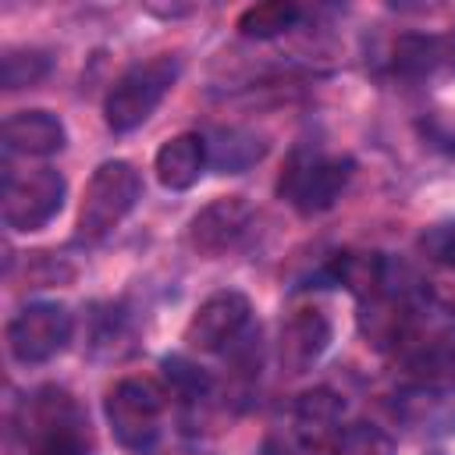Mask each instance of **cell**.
Returning <instances> with one entry per match:
<instances>
[{"label": "cell", "instance_id": "6da1fadb", "mask_svg": "<svg viewBox=\"0 0 455 455\" xmlns=\"http://www.w3.org/2000/svg\"><path fill=\"white\" fill-rule=\"evenodd\" d=\"M178 57L160 53L149 57L135 68H128L107 92L103 100V121L110 132H135L139 124H146L153 117V110L160 107V100L167 96V89L178 82Z\"/></svg>", "mask_w": 455, "mask_h": 455}, {"label": "cell", "instance_id": "7a4b0ae2", "mask_svg": "<svg viewBox=\"0 0 455 455\" xmlns=\"http://www.w3.org/2000/svg\"><path fill=\"white\" fill-rule=\"evenodd\" d=\"M142 199V178L128 160H103L85 192H82V206H78V238L85 242H100L107 238Z\"/></svg>", "mask_w": 455, "mask_h": 455}, {"label": "cell", "instance_id": "3957f363", "mask_svg": "<svg viewBox=\"0 0 455 455\" xmlns=\"http://www.w3.org/2000/svg\"><path fill=\"white\" fill-rule=\"evenodd\" d=\"M107 423H110V434L132 448V451H146L156 437H160V419H164V409H167V395L156 380H146V377H124L110 387L107 402Z\"/></svg>", "mask_w": 455, "mask_h": 455}, {"label": "cell", "instance_id": "277c9868", "mask_svg": "<svg viewBox=\"0 0 455 455\" xmlns=\"http://www.w3.org/2000/svg\"><path fill=\"white\" fill-rule=\"evenodd\" d=\"M352 171H355V164L348 156L295 153L277 181V192L299 213H323L341 199L345 185L352 181Z\"/></svg>", "mask_w": 455, "mask_h": 455}, {"label": "cell", "instance_id": "5b68a950", "mask_svg": "<svg viewBox=\"0 0 455 455\" xmlns=\"http://www.w3.org/2000/svg\"><path fill=\"white\" fill-rule=\"evenodd\" d=\"M68 181L53 167L4 171V224L11 231H39L64 210Z\"/></svg>", "mask_w": 455, "mask_h": 455}, {"label": "cell", "instance_id": "8992f818", "mask_svg": "<svg viewBox=\"0 0 455 455\" xmlns=\"http://www.w3.org/2000/svg\"><path fill=\"white\" fill-rule=\"evenodd\" d=\"M71 331H75V320L64 302H28L7 323V348L25 366L50 363L68 348Z\"/></svg>", "mask_w": 455, "mask_h": 455}, {"label": "cell", "instance_id": "52a82bcc", "mask_svg": "<svg viewBox=\"0 0 455 455\" xmlns=\"http://www.w3.org/2000/svg\"><path fill=\"white\" fill-rule=\"evenodd\" d=\"M249 320H252V302L242 291H235V288L213 291L188 316L185 341L196 352H228L245 338Z\"/></svg>", "mask_w": 455, "mask_h": 455}, {"label": "cell", "instance_id": "ba28073f", "mask_svg": "<svg viewBox=\"0 0 455 455\" xmlns=\"http://www.w3.org/2000/svg\"><path fill=\"white\" fill-rule=\"evenodd\" d=\"M256 210L245 196H220L213 203H206L192 224H188V245L199 256H224L228 249H235L242 242V235L249 231Z\"/></svg>", "mask_w": 455, "mask_h": 455}, {"label": "cell", "instance_id": "9c48e42d", "mask_svg": "<svg viewBox=\"0 0 455 455\" xmlns=\"http://www.w3.org/2000/svg\"><path fill=\"white\" fill-rule=\"evenodd\" d=\"M331 320L323 309L306 306L295 309L284 323H281V338H277V359L288 373H306L331 345Z\"/></svg>", "mask_w": 455, "mask_h": 455}, {"label": "cell", "instance_id": "30bf717a", "mask_svg": "<svg viewBox=\"0 0 455 455\" xmlns=\"http://www.w3.org/2000/svg\"><path fill=\"white\" fill-rule=\"evenodd\" d=\"M4 153L7 156H50L68 142V128L50 110H18L4 121Z\"/></svg>", "mask_w": 455, "mask_h": 455}, {"label": "cell", "instance_id": "8fae6325", "mask_svg": "<svg viewBox=\"0 0 455 455\" xmlns=\"http://www.w3.org/2000/svg\"><path fill=\"white\" fill-rule=\"evenodd\" d=\"M210 156H206V135H196V132H181L174 139H167L160 149H156V160H153V171H156V181L171 192H185L199 181V174L206 171Z\"/></svg>", "mask_w": 455, "mask_h": 455}, {"label": "cell", "instance_id": "7c38bea8", "mask_svg": "<svg viewBox=\"0 0 455 455\" xmlns=\"http://www.w3.org/2000/svg\"><path fill=\"white\" fill-rule=\"evenodd\" d=\"M263 153H267V142H259L252 132H242V128H217L213 135H206L210 167H217L224 174H242Z\"/></svg>", "mask_w": 455, "mask_h": 455}, {"label": "cell", "instance_id": "4fadbf2b", "mask_svg": "<svg viewBox=\"0 0 455 455\" xmlns=\"http://www.w3.org/2000/svg\"><path fill=\"white\" fill-rule=\"evenodd\" d=\"M402 419L434 430V434H455V391H430V387H416L409 395H402L398 402Z\"/></svg>", "mask_w": 455, "mask_h": 455}, {"label": "cell", "instance_id": "5bb4252c", "mask_svg": "<svg viewBox=\"0 0 455 455\" xmlns=\"http://www.w3.org/2000/svg\"><path fill=\"white\" fill-rule=\"evenodd\" d=\"M302 21V7L291 0H267V4H252L238 14V32L245 39H274L284 36L288 28H295Z\"/></svg>", "mask_w": 455, "mask_h": 455}, {"label": "cell", "instance_id": "9a60e30c", "mask_svg": "<svg viewBox=\"0 0 455 455\" xmlns=\"http://www.w3.org/2000/svg\"><path fill=\"white\" fill-rule=\"evenodd\" d=\"M444 60V43L437 36H423V32H409L395 43L391 50V68L405 78H423L430 75L437 64Z\"/></svg>", "mask_w": 455, "mask_h": 455}, {"label": "cell", "instance_id": "2e32d148", "mask_svg": "<svg viewBox=\"0 0 455 455\" xmlns=\"http://www.w3.org/2000/svg\"><path fill=\"white\" fill-rule=\"evenodd\" d=\"M341 398L334 395V391H327V387H316V391H306V395H299V402H295V419H299V427H302V434L306 437H313V441H320V437H334L338 434V419H341Z\"/></svg>", "mask_w": 455, "mask_h": 455}, {"label": "cell", "instance_id": "e0dca14e", "mask_svg": "<svg viewBox=\"0 0 455 455\" xmlns=\"http://www.w3.org/2000/svg\"><path fill=\"white\" fill-rule=\"evenodd\" d=\"M331 455H395V441L373 423H348L331 437Z\"/></svg>", "mask_w": 455, "mask_h": 455}, {"label": "cell", "instance_id": "ac0fdd59", "mask_svg": "<svg viewBox=\"0 0 455 455\" xmlns=\"http://www.w3.org/2000/svg\"><path fill=\"white\" fill-rule=\"evenodd\" d=\"M164 377H167L171 395H178L181 402H203L213 391V377L185 355H167L164 359Z\"/></svg>", "mask_w": 455, "mask_h": 455}, {"label": "cell", "instance_id": "d6986e66", "mask_svg": "<svg viewBox=\"0 0 455 455\" xmlns=\"http://www.w3.org/2000/svg\"><path fill=\"white\" fill-rule=\"evenodd\" d=\"M50 75V57L39 50H4L0 57V82L4 89H25Z\"/></svg>", "mask_w": 455, "mask_h": 455}, {"label": "cell", "instance_id": "ffe728a7", "mask_svg": "<svg viewBox=\"0 0 455 455\" xmlns=\"http://www.w3.org/2000/svg\"><path fill=\"white\" fill-rule=\"evenodd\" d=\"M28 455H85V441L78 430V412L68 419H57L43 430H32Z\"/></svg>", "mask_w": 455, "mask_h": 455}, {"label": "cell", "instance_id": "44dd1931", "mask_svg": "<svg viewBox=\"0 0 455 455\" xmlns=\"http://www.w3.org/2000/svg\"><path fill=\"white\" fill-rule=\"evenodd\" d=\"M419 249H423L427 256H434L437 263H448V267H455V228H451V224L430 228V231L419 238Z\"/></svg>", "mask_w": 455, "mask_h": 455}, {"label": "cell", "instance_id": "7402d4cb", "mask_svg": "<svg viewBox=\"0 0 455 455\" xmlns=\"http://www.w3.org/2000/svg\"><path fill=\"white\" fill-rule=\"evenodd\" d=\"M171 455H192V451H171Z\"/></svg>", "mask_w": 455, "mask_h": 455}, {"label": "cell", "instance_id": "603a6c76", "mask_svg": "<svg viewBox=\"0 0 455 455\" xmlns=\"http://www.w3.org/2000/svg\"><path fill=\"white\" fill-rule=\"evenodd\" d=\"M427 455H444V451H427Z\"/></svg>", "mask_w": 455, "mask_h": 455}]
</instances>
